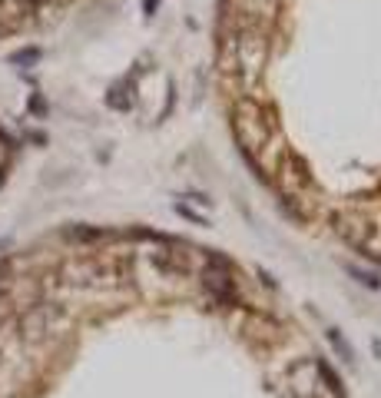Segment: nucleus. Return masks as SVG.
<instances>
[{
  "mask_svg": "<svg viewBox=\"0 0 381 398\" xmlns=\"http://www.w3.org/2000/svg\"><path fill=\"white\" fill-rule=\"evenodd\" d=\"M229 70L242 87H256L268 60V20L249 10H236L232 17V33L226 40Z\"/></svg>",
  "mask_w": 381,
  "mask_h": 398,
  "instance_id": "f257e3e1",
  "label": "nucleus"
},
{
  "mask_svg": "<svg viewBox=\"0 0 381 398\" xmlns=\"http://www.w3.org/2000/svg\"><path fill=\"white\" fill-rule=\"evenodd\" d=\"M232 133H236V143L242 146L246 156L259 153L262 146H268L278 136L276 113L256 97L236 100V107H232Z\"/></svg>",
  "mask_w": 381,
  "mask_h": 398,
  "instance_id": "f03ea898",
  "label": "nucleus"
},
{
  "mask_svg": "<svg viewBox=\"0 0 381 398\" xmlns=\"http://www.w3.org/2000/svg\"><path fill=\"white\" fill-rule=\"evenodd\" d=\"M276 179H278V189L286 196H298L305 186H312V169H308V163H305L302 156L286 150L282 153V163L276 169Z\"/></svg>",
  "mask_w": 381,
  "mask_h": 398,
  "instance_id": "7ed1b4c3",
  "label": "nucleus"
},
{
  "mask_svg": "<svg viewBox=\"0 0 381 398\" xmlns=\"http://www.w3.org/2000/svg\"><path fill=\"white\" fill-rule=\"evenodd\" d=\"M110 279V266L96 263V259H76L63 266V282L70 286H96V282Z\"/></svg>",
  "mask_w": 381,
  "mask_h": 398,
  "instance_id": "20e7f679",
  "label": "nucleus"
},
{
  "mask_svg": "<svg viewBox=\"0 0 381 398\" xmlns=\"http://www.w3.org/2000/svg\"><path fill=\"white\" fill-rule=\"evenodd\" d=\"M53 319H57V309H53V305H33V309L24 315V335H27V339H40L43 332H50Z\"/></svg>",
  "mask_w": 381,
  "mask_h": 398,
  "instance_id": "39448f33",
  "label": "nucleus"
},
{
  "mask_svg": "<svg viewBox=\"0 0 381 398\" xmlns=\"http://www.w3.org/2000/svg\"><path fill=\"white\" fill-rule=\"evenodd\" d=\"M150 263L156 269H162L166 276H189L192 272L186 253H176V249H156V253H150Z\"/></svg>",
  "mask_w": 381,
  "mask_h": 398,
  "instance_id": "423d86ee",
  "label": "nucleus"
},
{
  "mask_svg": "<svg viewBox=\"0 0 381 398\" xmlns=\"http://www.w3.org/2000/svg\"><path fill=\"white\" fill-rule=\"evenodd\" d=\"M67 239H73V243H93V239H103V229H93V226H73V229H67Z\"/></svg>",
  "mask_w": 381,
  "mask_h": 398,
  "instance_id": "0eeeda50",
  "label": "nucleus"
},
{
  "mask_svg": "<svg viewBox=\"0 0 381 398\" xmlns=\"http://www.w3.org/2000/svg\"><path fill=\"white\" fill-rule=\"evenodd\" d=\"M328 342H332V349L338 352V359L342 362H348V365H352V345H348V342H345V335L338 329H328Z\"/></svg>",
  "mask_w": 381,
  "mask_h": 398,
  "instance_id": "6e6552de",
  "label": "nucleus"
},
{
  "mask_svg": "<svg viewBox=\"0 0 381 398\" xmlns=\"http://www.w3.org/2000/svg\"><path fill=\"white\" fill-rule=\"evenodd\" d=\"M348 276H355L358 282H365L368 289H381L378 272H372V269H358V266H348Z\"/></svg>",
  "mask_w": 381,
  "mask_h": 398,
  "instance_id": "1a4fd4ad",
  "label": "nucleus"
},
{
  "mask_svg": "<svg viewBox=\"0 0 381 398\" xmlns=\"http://www.w3.org/2000/svg\"><path fill=\"white\" fill-rule=\"evenodd\" d=\"M40 50H20V53H14V63H30V60H37Z\"/></svg>",
  "mask_w": 381,
  "mask_h": 398,
  "instance_id": "9d476101",
  "label": "nucleus"
},
{
  "mask_svg": "<svg viewBox=\"0 0 381 398\" xmlns=\"http://www.w3.org/2000/svg\"><path fill=\"white\" fill-rule=\"evenodd\" d=\"M30 113H37V117H43V113H47V103H43L40 97H30Z\"/></svg>",
  "mask_w": 381,
  "mask_h": 398,
  "instance_id": "9b49d317",
  "label": "nucleus"
},
{
  "mask_svg": "<svg viewBox=\"0 0 381 398\" xmlns=\"http://www.w3.org/2000/svg\"><path fill=\"white\" fill-rule=\"evenodd\" d=\"M156 7H160V0H146V4H143L146 17H152V14H156Z\"/></svg>",
  "mask_w": 381,
  "mask_h": 398,
  "instance_id": "f8f14e48",
  "label": "nucleus"
},
{
  "mask_svg": "<svg viewBox=\"0 0 381 398\" xmlns=\"http://www.w3.org/2000/svg\"><path fill=\"white\" fill-rule=\"evenodd\" d=\"M7 305H10L7 299H0V319H4V315H7Z\"/></svg>",
  "mask_w": 381,
  "mask_h": 398,
  "instance_id": "ddd939ff",
  "label": "nucleus"
},
{
  "mask_svg": "<svg viewBox=\"0 0 381 398\" xmlns=\"http://www.w3.org/2000/svg\"><path fill=\"white\" fill-rule=\"evenodd\" d=\"M7 269H10L7 263H0V279H4V276H7Z\"/></svg>",
  "mask_w": 381,
  "mask_h": 398,
  "instance_id": "4468645a",
  "label": "nucleus"
},
{
  "mask_svg": "<svg viewBox=\"0 0 381 398\" xmlns=\"http://www.w3.org/2000/svg\"><path fill=\"white\" fill-rule=\"evenodd\" d=\"M7 246H10V243H7V239H0V249H7Z\"/></svg>",
  "mask_w": 381,
  "mask_h": 398,
  "instance_id": "2eb2a0df",
  "label": "nucleus"
}]
</instances>
